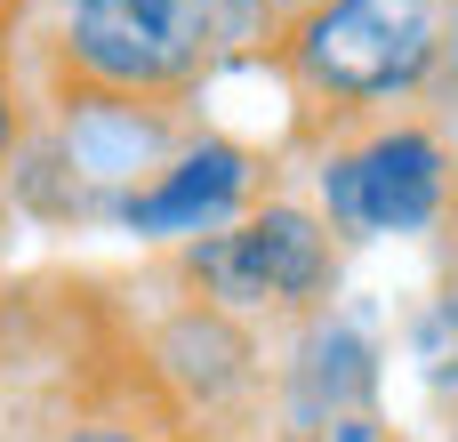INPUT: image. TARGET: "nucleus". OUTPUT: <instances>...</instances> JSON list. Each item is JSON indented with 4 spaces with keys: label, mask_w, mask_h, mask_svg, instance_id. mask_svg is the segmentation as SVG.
I'll return each mask as SVG.
<instances>
[{
    "label": "nucleus",
    "mask_w": 458,
    "mask_h": 442,
    "mask_svg": "<svg viewBox=\"0 0 458 442\" xmlns=\"http://www.w3.org/2000/svg\"><path fill=\"white\" fill-rule=\"evenodd\" d=\"M8 145H16V105H8V72H0V161H8Z\"/></svg>",
    "instance_id": "6"
},
{
    "label": "nucleus",
    "mask_w": 458,
    "mask_h": 442,
    "mask_svg": "<svg viewBox=\"0 0 458 442\" xmlns=\"http://www.w3.org/2000/svg\"><path fill=\"white\" fill-rule=\"evenodd\" d=\"M72 442H137V435H121V427H81Z\"/></svg>",
    "instance_id": "7"
},
{
    "label": "nucleus",
    "mask_w": 458,
    "mask_h": 442,
    "mask_svg": "<svg viewBox=\"0 0 458 442\" xmlns=\"http://www.w3.org/2000/svg\"><path fill=\"white\" fill-rule=\"evenodd\" d=\"M443 185H451V161L427 129H378L322 169V201L354 234H419L443 209Z\"/></svg>",
    "instance_id": "4"
},
{
    "label": "nucleus",
    "mask_w": 458,
    "mask_h": 442,
    "mask_svg": "<svg viewBox=\"0 0 458 442\" xmlns=\"http://www.w3.org/2000/svg\"><path fill=\"white\" fill-rule=\"evenodd\" d=\"M185 274L217 298V306H298L322 290L330 274V234L306 209H258L233 234H209Z\"/></svg>",
    "instance_id": "3"
},
{
    "label": "nucleus",
    "mask_w": 458,
    "mask_h": 442,
    "mask_svg": "<svg viewBox=\"0 0 458 442\" xmlns=\"http://www.w3.org/2000/svg\"><path fill=\"white\" fill-rule=\"evenodd\" d=\"M209 0H64V64L113 105L185 97L209 64Z\"/></svg>",
    "instance_id": "2"
},
{
    "label": "nucleus",
    "mask_w": 458,
    "mask_h": 442,
    "mask_svg": "<svg viewBox=\"0 0 458 442\" xmlns=\"http://www.w3.org/2000/svg\"><path fill=\"white\" fill-rule=\"evenodd\" d=\"M242 193H250V153L209 137V145H193L177 169H161V185L129 193V225H137V234H201V225H217Z\"/></svg>",
    "instance_id": "5"
},
{
    "label": "nucleus",
    "mask_w": 458,
    "mask_h": 442,
    "mask_svg": "<svg viewBox=\"0 0 458 442\" xmlns=\"http://www.w3.org/2000/svg\"><path fill=\"white\" fill-rule=\"evenodd\" d=\"M435 48H443L435 0H314L282 40L290 72L330 105H386L419 89Z\"/></svg>",
    "instance_id": "1"
}]
</instances>
